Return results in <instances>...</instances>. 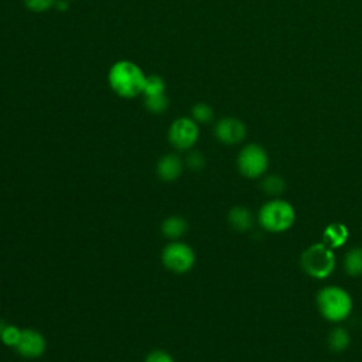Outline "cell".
<instances>
[{
  "label": "cell",
  "instance_id": "obj_25",
  "mask_svg": "<svg viewBox=\"0 0 362 362\" xmlns=\"http://www.w3.org/2000/svg\"><path fill=\"white\" fill-rule=\"evenodd\" d=\"M6 325H7V324H6L3 320H0V335H1V332H3V329H4Z\"/></svg>",
  "mask_w": 362,
  "mask_h": 362
},
{
  "label": "cell",
  "instance_id": "obj_9",
  "mask_svg": "<svg viewBox=\"0 0 362 362\" xmlns=\"http://www.w3.org/2000/svg\"><path fill=\"white\" fill-rule=\"evenodd\" d=\"M215 137L228 146L238 144L246 137V126L236 117H223L215 124Z\"/></svg>",
  "mask_w": 362,
  "mask_h": 362
},
{
  "label": "cell",
  "instance_id": "obj_20",
  "mask_svg": "<svg viewBox=\"0 0 362 362\" xmlns=\"http://www.w3.org/2000/svg\"><path fill=\"white\" fill-rule=\"evenodd\" d=\"M21 331L23 329L16 327V325H6L1 335H0V339L4 345L14 348L17 345L20 337H21Z\"/></svg>",
  "mask_w": 362,
  "mask_h": 362
},
{
  "label": "cell",
  "instance_id": "obj_13",
  "mask_svg": "<svg viewBox=\"0 0 362 362\" xmlns=\"http://www.w3.org/2000/svg\"><path fill=\"white\" fill-rule=\"evenodd\" d=\"M348 239V229L342 223H331L325 228L324 232V243L331 249L342 246Z\"/></svg>",
  "mask_w": 362,
  "mask_h": 362
},
{
  "label": "cell",
  "instance_id": "obj_24",
  "mask_svg": "<svg viewBox=\"0 0 362 362\" xmlns=\"http://www.w3.org/2000/svg\"><path fill=\"white\" fill-rule=\"evenodd\" d=\"M68 7H69L68 0H57L55 4H54V8H55L57 11H66Z\"/></svg>",
  "mask_w": 362,
  "mask_h": 362
},
{
  "label": "cell",
  "instance_id": "obj_23",
  "mask_svg": "<svg viewBox=\"0 0 362 362\" xmlns=\"http://www.w3.org/2000/svg\"><path fill=\"white\" fill-rule=\"evenodd\" d=\"M187 164L191 170H201L205 165V158L199 151H191L187 157Z\"/></svg>",
  "mask_w": 362,
  "mask_h": 362
},
{
  "label": "cell",
  "instance_id": "obj_15",
  "mask_svg": "<svg viewBox=\"0 0 362 362\" xmlns=\"http://www.w3.org/2000/svg\"><path fill=\"white\" fill-rule=\"evenodd\" d=\"M349 342H351L349 334H348V331H346L345 328H342V327L334 328V329L329 332V335H328V345H329V348H331L332 351H335V352H341V351L346 349L348 345H349Z\"/></svg>",
  "mask_w": 362,
  "mask_h": 362
},
{
  "label": "cell",
  "instance_id": "obj_16",
  "mask_svg": "<svg viewBox=\"0 0 362 362\" xmlns=\"http://www.w3.org/2000/svg\"><path fill=\"white\" fill-rule=\"evenodd\" d=\"M262 188L266 194L269 195H280L284 188H286V181L277 175V174H272V175H267L263 182H262Z\"/></svg>",
  "mask_w": 362,
  "mask_h": 362
},
{
  "label": "cell",
  "instance_id": "obj_8",
  "mask_svg": "<svg viewBox=\"0 0 362 362\" xmlns=\"http://www.w3.org/2000/svg\"><path fill=\"white\" fill-rule=\"evenodd\" d=\"M16 351L23 356L28 359H35L40 358L47 348V342L44 335L33 328H27L21 331V337L14 346Z\"/></svg>",
  "mask_w": 362,
  "mask_h": 362
},
{
  "label": "cell",
  "instance_id": "obj_2",
  "mask_svg": "<svg viewBox=\"0 0 362 362\" xmlns=\"http://www.w3.org/2000/svg\"><path fill=\"white\" fill-rule=\"evenodd\" d=\"M351 294L339 286H325L317 294L320 314L331 322H339L349 317L352 311Z\"/></svg>",
  "mask_w": 362,
  "mask_h": 362
},
{
  "label": "cell",
  "instance_id": "obj_21",
  "mask_svg": "<svg viewBox=\"0 0 362 362\" xmlns=\"http://www.w3.org/2000/svg\"><path fill=\"white\" fill-rule=\"evenodd\" d=\"M24 6L33 13H44L54 7L57 0H23Z\"/></svg>",
  "mask_w": 362,
  "mask_h": 362
},
{
  "label": "cell",
  "instance_id": "obj_3",
  "mask_svg": "<svg viewBox=\"0 0 362 362\" xmlns=\"http://www.w3.org/2000/svg\"><path fill=\"white\" fill-rule=\"evenodd\" d=\"M257 219L262 228L267 232H284L294 225L296 209L284 199H270L262 205Z\"/></svg>",
  "mask_w": 362,
  "mask_h": 362
},
{
  "label": "cell",
  "instance_id": "obj_1",
  "mask_svg": "<svg viewBox=\"0 0 362 362\" xmlns=\"http://www.w3.org/2000/svg\"><path fill=\"white\" fill-rule=\"evenodd\" d=\"M147 75L141 68L127 59L115 62L107 74V82L112 90L124 99H132L143 93Z\"/></svg>",
  "mask_w": 362,
  "mask_h": 362
},
{
  "label": "cell",
  "instance_id": "obj_7",
  "mask_svg": "<svg viewBox=\"0 0 362 362\" xmlns=\"http://www.w3.org/2000/svg\"><path fill=\"white\" fill-rule=\"evenodd\" d=\"M199 137L198 123L191 117L175 119L168 129V140L177 150H189Z\"/></svg>",
  "mask_w": 362,
  "mask_h": 362
},
{
  "label": "cell",
  "instance_id": "obj_14",
  "mask_svg": "<svg viewBox=\"0 0 362 362\" xmlns=\"http://www.w3.org/2000/svg\"><path fill=\"white\" fill-rule=\"evenodd\" d=\"M344 269L346 274L356 277L362 274V247H352L344 259Z\"/></svg>",
  "mask_w": 362,
  "mask_h": 362
},
{
  "label": "cell",
  "instance_id": "obj_4",
  "mask_svg": "<svg viewBox=\"0 0 362 362\" xmlns=\"http://www.w3.org/2000/svg\"><path fill=\"white\" fill-rule=\"evenodd\" d=\"M300 263L310 277L325 279L335 269V255L328 245L314 243L303 252Z\"/></svg>",
  "mask_w": 362,
  "mask_h": 362
},
{
  "label": "cell",
  "instance_id": "obj_11",
  "mask_svg": "<svg viewBox=\"0 0 362 362\" xmlns=\"http://www.w3.org/2000/svg\"><path fill=\"white\" fill-rule=\"evenodd\" d=\"M229 225L238 232H246L253 225V218L246 206H233L228 214Z\"/></svg>",
  "mask_w": 362,
  "mask_h": 362
},
{
  "label": "cell",
  "instance_id": "obj_12",
  "mask_svg": "<svg viewBox=\"0 0 362 362\" xmlns=\"http://www.w3.org/2000/svg\"><path fill=\"white\" fill-rule=\"evenodd\" d=\"M187 228H188L187 221L182 216H177V215L165 218L161 223V232L168 239H178L187 232Z\"/></svg>",
  "mask_w": 362,
  "mask_h": 362
},
{
  "label": "cell",
  "instance_id": "obj_18",
  "mask_svg": "<svg viewBox=\"0 0 362 362\" xmlns=\"http://www.w3.org/2000/svg\"><path fill=\"white\" fill-rule=\"evenodd\" d=\"M191 115H192V119L197 123H201V124H206V123H209L214 119L212 107L209 105H206V103H202V102H198V103H195L192 106Z\"/></svg>",
  "mask_w": 362,
  "mask_h": 362
},
{
  "label": "cell",
  "instance_id": "obj_5",
  "mask_svg": "<svg viewBox=\"0 0 362 362\" xmlns=\"http://www.w3.org/2000/svg\"><path fill=\"white\" fill-rule=\"evenodd\" d=\"M269 167V156L266 150L255 143L245 146L238 156L239 173L246 178H259Z\"/></svg>",
  "mask_w": 362,
  "mask_h": 362
},
{
  "label": "cell",
  "instance_id": "obj_17",
  "mask_svg": "<svg viewBox=\"0 0 362 362\" xmlns=\"http://www.w3.org/2000/svg\"><path fill=\"white\" fill-rule=\"evenodd\" d=\"M144 106L151 113H163L168 107V98L165 93L144 96Z\"/></svg>",
  "mask_w": 362,
  "mask_h": 362
},
{
  "label": "cell",
  "instance_id": "obj_22",
  "mask_svg": "<svg viewBox=\"0 0 362 362\" xmlns=\"http://www.w3.org/2000/svg\"><path fill=\"white\" fill-rule=\"evenodd\" d=\"M144 362H175V361L168 352L163 349H156L147 354Z\"/></svg>",
  "mask_w": 362,
  "mask_h": 362
},
{
  "label": "cell",
  "instance_id": "obj_10",
  "mask_svg": "<svg viewBox=\"0 0 362 362\" xmlns=\"http://www.w3.org/2000/svg\"><path fill=\"white\" fill-rule=\"evenodd\" d=\"M182 173V161L175 154H165L157 163V175L165 182L175 181Z\"/></svg>",
  "mask_w": 362,
  "mask_h": 362
},
{
  "label": "cell",
  "instance_id": "obj_19",
  "mask_svg": "<svg viewBox=\"0 0 362 362\" xmlns=\"http://www.w3.org/2000/svg\"><path fill=\"white\" fill-rule=\"evenodd\" d=\"M165 93V82L161 76L158 75H150L146 79V85L143 89L144 96H151V95H160Z\"/></svg>",
  "mask_w": 362,
  "mask_h": 362
},
{
  "label": "cell",
  "instance_id": "obj_6",
  "mask_svg": "<svg viewBox=\"0 0 362 362\" xmlns=\"http://www.w3.org/2000/svg\"><path fill=\"white\" fill-rule=\"evenodd\" d=\"M161 262L173 273H187L195 264V253L184 242H171L161 252Z\"/></svg>",
  "mask_w": 362,
  "mask_h": 362
}]
</instances>
